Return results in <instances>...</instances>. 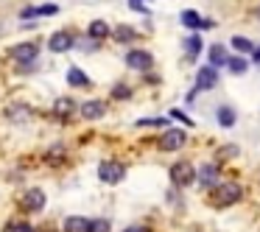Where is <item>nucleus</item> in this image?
<instances>
[{
    "label": "nucleus",
    "instance_id": "obj_19",
    "mask_svg": "<svg viewBox=\"0 0 260 232\" xmlns=\"http://www.w3.org/2000/svg\"><path fill=\"white\" fill-rule=\"evenodd\" d=\"M182 25H187V28H202V17H199V12H193V9H187V12H182Z\"/></svg>",
    "mask_w": 260,
    "mask_h": 232
},
{
    "label": "nucleus",
    "instance_id": "obj_26",
    "mask_svg": "<svg viewBox=\"0 0 260 232\" xmlns=\"http://www.w3.org/2000/svg\"><path fill=\"white\" fill-rule=\"evenodd\" d=\"M112 95H115V98H120V101H126V98H132V90H129L126 84H118V87L112 90Z\"/></svg>",
    "mask_w": 260,
    "mask_h": 232
},
{
    "label": "nucleus",
    "instance_id": "obj_34",
    "mask_svg": "<svg viewBox=\"0 0 260 232\" xmlns=\"http://www.w3.org/2000/svg\"><path fill=\"white\" fill-rule=\"evenodd\" d=\"M252 14H254V17L260 20V6H254V12H252Z\"/></svg>",
    "mask_w": 260,
    "mask_h": 232
},
{
    "label": "nucleus",
    "instance_id": "obj_23",
    "mask_svg": "<svg viewBox=\"0 0 260 232\" xmlns=\"http://www.w3.org/2000/svg\"><path fill=\"white\" fill-rule=\"evenodd\" d=\"M112 226H109L107 218H95V221H87V232H109Z\"/></svg>",
    "mask_w": 260,
    "mask_h": 232
},
{
    "label": "nucleus",
    "instance_id": "obj_21",
    "mask_svg": "<svg viewBox=\"0 0 260 232\" xmlns=\"http://www.w3.org/2000/svg\"><path fill=\"white\" fill-rule=\"evenodd\" d=\"M73 109H76V101H70V98H59L56 107H53V112L62 115V118H64V115H70Z\"/></svg>",
    "mask_w": 260,
    "mask_h": 232
},
{
    "label": "nucleus",
    "instance_id": "obj_25",
    "mask_svg": "<svg viewBox=\"0 0 260 232\" xmlns=\"http://www.w3.org/2000/svg\"><path fill=\"white\" fill-rule=\"evenodd\" d=\"M56 12H59L56 3H48V6H40V9H37V17H51V14H56Z\"/></svg>",
    "mask_w": 260,
    "mask_h": 232
},
{
    "label": "nucleus",
    "instance_id": "obj_13",
    "mask_svg": "<svg viewBox=\"0 0 260 232\" xmlns=\"http://www.w3.org/2000/svg\"><path fill=\"white\" fill-rule=\"evenodd\" d=\"M235 120H238V115H235V109H232V107H221L218 109V126H221V129H232Z\"/></svg>",
    "mask_w": 260,
    "mask_h": 232
},
{
    "label": "nucleus",
    "instance_id": "obj_29",
    "mask_svg": "<svg viewBox=\"0 0 260 232\" xmlns=\"http://www.w3.org/2000/svg\"><path fill=\"white\" fill-rule=\"evenodd\" d=\"M129 6L135 9V12H140V14H148V9L143 6V0H129Z\"/></svg>",
    "mask_w": 260,
    "mask_h": 232
},
{
    "label": "nucleus",
    "instance_id": "obj_27",
    "mask_svg": "<svg viewBox=\"0 0 260 232\" xmlns=\"http://www.w3.org/2000/svg\"><path fill=\"white\" fill-rule=\"evenodd\" d=\"M9 232H34V226L25 224V221H17V224H9Z\"/></svg>",
    "mask_w": 260,
    "mask_h": 232
},
{
    "label": "nucleus",
    "instance_id": "obj_12",
    "mask_svg": "<svg viewBox=\"0 0 260 232\" xmlns=\"http://www.w3.org/2000/svg\"><path fill=\"white\" fill-rule=\"evenodd\" d=\"M87 34H90V40H104V37H109V25L104 23V20H92L90 28H87Z\"/></svg>",
    "mask_w": 260,
    "mask_h": 232
},
{
    "label": "nucleus",
    "instance_id": "obj_22",
    "mask_svg": "<svg viewBox=\"0 0 260 232\" xmlns=\"http://www.w3.org/2000/svg\"><path fill=\"white\" fill-rule=\"evenodd\" d=\"M232 48H235L238 53H252V40H246V37H232Z\"/></svg>",
    "mask_w": 260,
    "mask_h": 232
},
{
    "label": "nucleus",
    "instance_id": "obj_20",
    "mask_svg": "<svg viewBox=\"0 0 260 232\" xmlns=\"http://www.w3.org/2000/svg\"><path fill=\"white\" fill-rule=\"evenodd\" d=\"M199 51H202V40H199L196 34L187 37V62H193V59L199 56Z\"/></svg>",
    "mask_w": 260,
    "mask_h": 232
},
{
    "label": "nucleus",
    "instance_id": "obj_5",
    "mask_svg": "<svg viewBox=\"0 0 260 232\" xmlns=\"http://www.w3.org/2000/svg\"><path fill=\"white\" fill-rule=\"evenodd\" d=\"M185 131L182 129H168L162 135V140H159V148L162 151H179V148H185Z\"/></svg>",
    "mask_w": 260,
    "mask_h": 232
},
{
    "label": "nucleus",
    "instance_id": "obj_7",
    "mask_svg": "<svg viewBox=\"0 0 260 232\" xmlns=\"http://www.w3.org/2000/svg\"><path fill=\"white\" fill-rule=\"evenodd\" d=\"M73 45H76V40L68 34V31H56V34L48 40V48H51L53 53H64V51H70Z\"/></svg>",
    "mask_w": 260,
    "mask_h": 232
},
{
    "label": "nucleus",
    "instance_id": "obj_11",
    "mask_svg": "<svg viewBox=\"0 0 260 232\" xmlns=\"http://www.w3.org/2000/svg\"><path fill=\"white\" fill-rule=\"evenodd\" d=\"M104 104L101 101H84L81 104V115H84L87 120H98V118H104Z\"/></svg>",
    "mask_w": 260,
    "mask_h": 232
},
{
    "label": "nucleus",
    "instance_id": "obj_8",
    "mask_svg": "<svg viewBox=\"0 0 260 232\" xmlns=\"http://www.w3.org/2000/svg\"><path fill=\"white\" fill-rule=\"evenodd\" d=\"M23 207L28 210V213H40V210L45 207V193H42L40 187H31L23 196Z\"/></svg>",
    "mask_w": 260,
    "mask_h": 232
},
{
    "label": "nucleus",
    "instance_id": "obj_9",
    "mask_svg": "<svg viewBox=\"0 0 260 232\" xmlns=\"http://www.w3.org/2000/svg\"><path fill=\"white\" fill-rule=\"evenodd\" d=\"M215 84H218V73H215L213 64L199 70V76H196V90H213Z\"/></svg>",
    "mask_w": 260,
    "mask_h": 232
},
{
    "label": "nucleus",
    "instance_id": "obj_17",
    "mask_svg": "<svg viewBox=\"0 0 260 232\" xmlns=\"http://www.w3.org/2000/svg\"><path fill=\"white\" fill-rule=\"evenodd\" d=\"M226 68H230V73L241 76V73H246L249 62H246V59H243V56H226Z\"/></svg>",
    "mask_w": 260,
    "mask_h": 232
},
{
    "label": "nucleus",
    "instance_id": "obj_31",
    "mask_svg": "<svg viewBox=\"0 0 260 232\" xmlns=\"http://www.w3.org/2000/svg\"><path fill=\"white\" fill-rule=\"evenodd\" d=\"M174 118H176V120H185V126H193V123H190V118H185V112H179V109L174 112Z\"/></svg>",
    "mask_w": 260,
    "mask_h": 232
},
{
    "label": "nucleus",
    "instance_id": "obj_6",
    "mask_svg": "<svg viewBox=\"0 0 260 232\" xmlns=\"http://www.w3.org/2000/svg\"><path fill=\"white\" fill-rule=\"evenodd\" d=\"M126 174V168L120 162H101V168H98V176H101V182H109V185H115V182H120Z\"/></svg>",
    "mask_w": 260,
    "mask_h": 232
},
{
    "label": "nucleus",
    "instance_id": "obj_18",
    "mask_svg": "<svg viewBox=\"0 0 260 232\" xmlns=\"http://www.w3.org/2000/svg\"><path fill=\"white\" fill-rule=\"evenodd\" d=\"M64 232H87V218H81V215H70V218L64 221Z\"/></svg>",
    "mask_w": 260,
    "mask_h": 232
},
{
    "label": "nucleus",
    "instance_id": "obj_15",
    "mask_svg": "<svg viewBox=\"0 0 260 232\" xmlns=\"http://www.w3.org/2000/svg\"><path fill=\"white\" fill-rule=\"evenodd\" d=\"M68 84L70 87H90V79H87V73H81L79 68H70L68 70Z\"/></svg>",
    "mask_w": 260,
    "mask_h": 232
},
{
    "label": "nucleus",
    "instance_id": "obj_2",
    "mask_svg": "<svg viewBox=\"0 0 260 232\" xmlns=\"http://www.w3.org/2000/svg\"><path fill=\"white\" fill-rule=\"evenodd\" d=\"M171 179H174L176 187H187L196 182V171H193V165L187 162H176L174 168H171Z\"/></svg>",
    "mask_w": 260,
    "mask_h": 232
},
{
    "label": "nucleus",
    "instance_id": "obj_33",
    "mask_svg": "<svg viewBox=\"0 0 260 232\" xmlns=\"http://www.w3.org/2000/svg\"><path fill=\"white\" fill-rule=\"evenodd\" d=\"M123 232H148L146 226H129V229H123Z\"/></svg>",
    "mask_w": 260,
    "mask_h": 232
},
{
    "label": "nucleus",
    "instance_id": "obj_24",
    "mask_svg": "<svg viewBox=\"0 0 260 232\" xmlns=\"http://www.w3.org/2000/svg\"><path fill=\"white\" fill-rule=\"evenodd\" d=\"M137 126H168V118H143L137 120Z\"/></svg>",
    "mask_w": 260,
    "mask_h": 232
},
{
    "label": "nucleus",
    "instance_id": "obj_32",
    "mask_svg": "<svg viewBox=\"0 0 260 232\" xmlns=\"http://www.w3.org/2000/svg\"><path fill=\"white\" fill-rule=\"evenodd\" d=\"M252 59H254V62L260 64V48H252Z\"/></svg>",
    "mask_w": 260,
    "mask_h": 232
},
{
    "label": "nucleus",
    "instance_id": "obj_16",
    "mask_svg": "<svg viewBox=\"0 0 260 232\" xmlns=\"http://www.w3.org/2000/svg\"><path fill=\"white\" fill-rule=\"evenodd\" d=\"M137 37V31L132 28V25H118V28L112 31V40L115 42H132Z\"/></svg>",
    "mask_w": 260,
    "mask_h": 232
},
{
    "label": "nucleus",
    "instance_id": "obj_28",
    "mask_svg": "<svg viewBox=\"0 0 260 232\" xmlns=\"http://www.w3.org/2000/svg\"><path fill=\"white\" fill-rule=\"evenodd\" d=\"M28 109H23V107H20V109H14V112H9V118H12V120H25V118H28Z\"/></svg>",
    "mask_w": 260,
    "mask_h": 232
},
{
    "label": "nucleus",
    "instance_id": "obj_4",
    "mask_svg": "<svg viewBox=\"0 0 260 232\" xmlns=\"http://www.w3.org/2000/svg\"><path fill=\"white\" fill-rule=\"evenodd\" d=\"M126 64H129L132 70H140V73H146V70H151L154 56H151L148 51H129V53H126Z\"/></svg>",
    "mask_w": 260,
    "mask_h": 232
},
{
    "label": "nucleus",
    "instance_id": "obj_30",
    "mask_svg": "<svg viewBox=\"0 0 260 232\" xmlns=\"http://www.w3.org/2000/svg\"><path fill=\"white\" fill-rule=\"evenodd\" d=\"M20 17H23V20H31V17H37V9H34V6H25L23 12H20Z\"/></svg>",
    "mask_w": 260,
    "mask_h": 232
},
{
    "label": "nucleus",
    "instance_id": "obj_1",
    "mask_svg": "<svg viewBox=\"0 0 260 232\" xmlns=\"http://www.w3.org/2000/svg\"><path fill=\"white\" fill-rule=\"evenodd\" d=\"M215 204L218 207H224V204H235L238 198H241V185H235V182H226V185H215Z\"/></svg>",
    "mask_w": 260,
    "mask_h": 232
},
{
    "label": "nucleus",
    "instance_id": "obj_3",
    "mask_svg": "<svg viewBox=\"0 0 260 232\" xmlns=\"http://www.w3.org/2000/svg\"><path fill=\"white\" fill-rule=\"evenodd\" d=\"M9 59H14V62H20V64H34L37 45H34V42H23V45L9 48Z\"/></svg>",
    "mask_w": 260,
    "mask_h": 232
},
{
    "label": "nucleus",
    "instance_id": "obj_10",
    "mask_svg": "<svg viewBox=\"0 0 260 232\" xmlns=\"http://www.w3.org/2000/svg\"><path fill=\"white\" fill-rule=\"evenodd\" d=\"M196 179L202 182L204 187H215L218 185V168H215V165H202V168L196 171Z\"/></svg>",
    "mask_w": 260,
    "mask_h": 232
},
{
    "label": "nucleus",
    "instance_id": "obj_14",
    "mask_svg": "<svg viewBox=\"0 0 260 232\" xmlns=\"http://www.w3.org/2000/svg\"><path fill=\"white\" fill-rule=\"evenodd\" d=\"M226 56H230V53H226L224 45H213V48H210V53H207V59H210V64H213V68L226 64Z\"/></svg>",
    "mask_w": 260,
    "mask_h": 232
}]
</instances>
